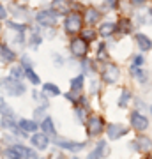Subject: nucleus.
<instances>
[{
	"label": "nucleus",
	"instance_id": "f257e3e1",
	"mask_svg": "<svg viewBox=\"0 0 152 159\" xmlns=\"http://www.w3.org/2000/svg\"><path fill=\"white\" fill-rule=\"evenodd\" d=\"M0 90L4 92V94H7V96H21L23 92H25V87L18 80H14L11 76V78L0 80Z\"/></svg>",
	"mask_w": 152,
	"mask_h": 159
},
{
	"label": "nucleus",
	"instance_id": "f03ea898",
	"mask_svg": "<svg viewBox=\"0 0 152 159\" xmlns=\"http://www.w3.org/2000/svg\"><path fill=\"white\" fill-rule=\"evenodd\" d=\"M87 131H89V136H97L104 131V120L99 115H94L87 119Z\"/></svg>",
	"mask_w": 152,
	"mask_h": 159
},
{
	"label": "nucleus",
	"instance_id": "7ed1b4c3",
	"mask_svg": "<svg viewBox=\"0 0 152 159\" xmlns=\"http://www.w3.org/2000/svg\"><path fill=\"white\" fill-rule=\"evenodd\" d=\"M66 32L67 34H76V32H80L81 30V18H80V14H76V12H71L67 18H66Z\"/></svg>",
	"mask_w": 152,
	"mask_h": 159
},
{
	"label": "nucleus",
	"instance_id": "20e7f679",
	"mask_svg": "<svg viewBox=\"0 0 152 159\" xmlns=\"http://www.w3.org/2000/svg\"><path fill=\"white\" fill-rule=\"evenodd\" d=\"M71 51H73L74 57H85L87 51H89V44L83 37H76L71 41Z\"/></svg>",
	"mask_w": 152,
	"mask_h": 159
},
{
	"label": "nucleus",
	"instance_id": "39448f33",
	"mask_svg": "<svg viewBox=\"0 0 152 159\" xmlns=\"http://www.w3.org/2000/svg\"><path fill=\"white\" fill-rule=\"evenodd\" d=\"M120 76V71L115 64H106L104 69H103V80L106 81V83H115Z\"/></svg>",
	"mask_w": 152,
	"mask_h": 159
},
{
	"label": "nucleus",
	"instance_id": "423d86ee",
	"mask_svg": "<svg viewBox=\"0 0 152 159\" xmlns=\"http://www.w3.org/2000/svg\"><path fill=\"white\" fill-rule=\"evenodd\" d=\"M127 133V127L122 124H110L106 127V134L110 140H118V138H122Z\"/></svg>",
	"mask_w": 152,
	"mask_h": 159
},
{
	"label": "nucleus",
	"instance_id": "0eeeda50",
	"mask_svg": "<svg viewBox=\"0 0 152 159\" xmlns=\"http://www.w3.org/2000/svg\"><path fill=\"white\" fill-rule=\"evenodd\" d=\"M4 156H6V159H25V147L23 145H12V147L6 148Z\"/></svg>",
	"mask_w": 152,
	"mask_h": 159
},
{
	"label": "nucleus",
	"instance_id": "6e6552de",
	"mask_svg": "<svg viewBox=\"0 0 152 159\" xmlns=\"http://www.w3.org/2000/svg\"><path fill=\"white\" fill-rule=\"evenodd\" d=\"M131 148H136V150H141V152H149L152 148V142L147 136H138L133 143H129Z\"/></svg>",
	"mask_w": 152,
	"mask_h": 159
},
{
	"label": "nucleus",
	"instance_id": "1a4fd4ad",
	"mask_svg": "<svg viewBox=\"0 0 152 159\" xmlns=\"http://www.w3.org/2000/svg\"><path fill=\"white\" fill-rule=\"evenodd\" d=\"M57 21V14L53 11H41L37 14V23H41L43 27H48V25H55Z\"/></svg>",
	"mask_w": 152,
	"mask_h": 159
},
{
	"label": "nucleus",
	"instance_id": "9d476101",
	"mask_svg": "<svg viewBox=\"0 0 152 159\" xmlns=\"http://www.w3.org/2000/svg\"><path fill=\"white\" fill-rule=\"evenodd\" d=\"M131 124L135 127L136 131H145L149 127V122H147V117H143L141 113L135 111V113L131 115Z\"/></svg>",
	"mask_w": 152,
	"mask_h": 159
},
{
	"label": "nucleus",
	"instance_id": "9b49d317",
	"mask_svg": "<svg viewBox=\"0 0 152 159\" xmlns=\"http://www.w3.org/2000/svg\"><path fill=\"white\" fill-rule=\"evenodd\" d=\"M103 156H108V145H106V142L101 140V142H97L96 148L89 154V159H101Z\"/></svg>",
	"mask_w": 152,
	"mask_h": 159
},
{
	"label": "nucleus",
	"instance_id": "f8f14e48",
	"mask_svg": "<svg viewBox=\"0 0 152 159\" xmlns=\"http://www.w3.org/2000/svg\"><path fill=\"white\" fill-rule=\"evenodd\" d=\"M57 145L66 148V150H71V152H78V150L85 148V142L74 143V142H69V140H57Z\"/></svg>",
	"mask_w": 152,
	"mask_h": 159
},
{
	"label": "nucleus",
	"instance_id": "ddd939ff",
	"mask_svg": "<svg viewBox=\"0 0 152 159\" xmlns=\"http://www.w3.org/2000/svg\"><path fill=\"white\" fill-rule=\"evenodd\" d=\"M30 142H32V145H34L37 150H44V148H48V136H46V134L37 133V134H34V136L30 138Z\"/></svg>",
	"mask_w": 152,
	"mask_h": 159
},
{
	"label": "nucleus",
	"instance_id": "4468645a",
	"mask_svg": "<svg viewBox=\"0 0 152 159\" xmlns=\"http://www.w3.org/2000/svg\"><path fill=\"white\" fill-rule=\"evenodd\" d=\"M99 18H101V14H99V11L94 9V7H90V9L85 11V23H89V25L97 23V21H99Z\"/></svg>",
	"mask_w": 152,
	"mask_h": 159
},
{
	"label": "nucleus",
	"instance_id": "2eb2a0df",
	"mask_svg": "<svg viewBox=\"0 0 152 159\" xmlns=\"http://www.w3.org/2000/svg\"><path fill=\"white\" fill-rule=\"evenodd\" d=\"M18 127H21L23 133H34V131L37 129V124H35L34 120L21 119V120H18Z\"/></svg>",
	"mask_w": 152,
	"mask_h": 159
},
{
	"label": "nucleus",
	"instance_id": "dca6fc26",
	"mask_svg": "<svg viewBox=\"0 0 152 159\" xmlns=\"http://www.w3.org/2000/svg\"><path fill=\"white\" fill-rule=\"evenodd\" d=\"M14 58H16V55H14V53H12V51L9 50L6 44L0 46V60H2V62H7V64H9V62H12Z\"/></svg>",
	"mask_w": 152,
	"mask_h": 159
},
{
	"label": "nucleus",
	"instance_id": "f3484780",
	"mask_svg": "<svg viewBox=\"0 0 152 159\" xmlns=\"http://www.w3.org/2000/svg\"><path fill=\"white\" fill-rule=\"evenodd\" d=\"M136 43H138V46H140V50L141 51H149L152 48V41L147 37V35L143 34H138L136 35Z\"/></svg>",
	"mask_w": 152,
	"mask_h": 159
},
{
	"label": "nucleus",
	"instance_id": "a211bd4d",
	"mask_svg": "<svg viewBox=\"0 0 152 159\" xmlns=\"http://www.w3.org/2000/svg\"><path fill=\"white\" fill-rule=\"evenodd\" d=\"M115 30H117L115 23L108 21V23H103V25H101V29H99V34H101L103 37H110V35H112Z\"/></svg>",
	"mask_w": 152,
	"mask_h": 159
},
{
	"label": "nucleus",
	"instance_id": "6ab92c4d",
	"mask_svg": "<svg viewBox=\"0 0 152 159\" xmlns=\"http://www.w3.org/2000/svg\"><path fill=\"white\" fill-rule=\"evenodd\" d=\"M41 127H43V131L46 133V136H48V134H50V136H55V125H53V120H51L50 117H46V119L43 120Z\"/></svg>",
	"mask_w": 152,
	"mask_h": 159
},
{
	"label": "nucleus",
	"instance_id": "aec40b11",
	"mask_svg": "<svg viewBox=\"0 0 152 159\" xmlns=\"http://www.w3.org/2000/svg\"><path fill=\"white\" fill-rule=\"evenodd\" d=\"M43 92H44L46 96H50V97H55L60 94V90H58V87L53 85V83H46L44 87H43Z\"/></svg>",
	"mask_w": 152,
	"mask_h": 159
},
{
	"label": "nucleus",
	"instance_id": "412c9836",
	"mask_svg": "<svg viewBox=\"0 0 152 159\" xmlns=\"http://www.w3.org/2000/svg\"><path fill=\"white\" fill-rule=\"evenodd\" d=\"M131 73H133V76H135L140 83H145L147 81V73L145 71H141L140 67H131Z\"/></svg>",
	"mask_w": 152,
	"mask_h": 159
},
{
	"label": "nucleus",
	"instance_id": "4be33fe9",
	"mask_svg": "<svg viewBox=\"0 0 152 159\" xmlns=\"http://www.w3.org/2000/svg\"><path fill=\"white\" fill-rule=\"evenodd\" d=\"M129 99H131V94L127 90H122V94L118 97V106H120V108H126L127 102H129Z\"/></svg>",
	"mask_w": 152,
	"mask_h": 159
},
{
	"label": "nucleus",
	"instance_id": "5701e85b",
	"mask_svg": "<svg viewBox=\"0 0 152 159\" xmlns=\"http://www.w3.org/2000/svg\"><path fill=\"white\" fill-rule=\"evenodd\" d=\"M81 87H83V76H76V78L71 80V89L73 90H81Z\"/></svg>",
	"mask_w": 152,
	"mask_h": 159
},
{
	"label": "nucleus",
	"instance_id": "b1692460",
	"mask_svg": "<svg viewBox=\"0 0 152 159\" xmlns=\"http://www.w3.org/2000/svg\"><path fill=\"white\" fill-rule=\"evenodd\" d=\"M120 32H124V34H127V32H131V29H133V25H131L127 20H122V21L118 23V27H117Z\"/></svg>",
	"mask_w": 152,
	"mask_h": 159
},
{
	"label": "nucleus",
	"instance_id": "393cba45",
	"mask_svg": "<svg viewBox=\"0 0 152 159\" xmlns=\"http://www.w3.org/2000/svg\"><path fill=\"white\" fill-rule=\"evenodd\" d=\"M25 74H27V78L30 80V81H32L34 85H37V83L41 81V80H39V76H37V74H35L34 71H32V69H25Z\"/></svg>",
	"mask_w": 152,
	"mask_h": 159
},
{
	"label": "nucleus",
	"instance_id": "a878e982",
	"mask_svg": "<svg viewBox=\"0 0 152 159\" xmlns=\"http://www.w3.org/2000/svg\"><path fill=\"white\" fill-rule=\"evenodd\" d=\"M81 35H83V39H85V41H94V39H96V32H94L92 29L83 30V34H81Z\"/></svg>",
	"mask_w": 152,
	"mask_h": 159
},
{
	"label": "nucleus",
	"instance_id": "bb28decb",
	"mask_svg": "<svg viewBox=\"0 0 152 159\" xmlns=\"http://www.w3.org/2000/svg\"><path fill=\"white\" fill-rule=\"evenodd\" d=\"M11 76H12L14 80H21V76H23L21 67H12V69H11Z\"/></svg>",
	"mask_w": 152,
	"mask_h": 159
},
{
	"label": "nucleus",
	"instance_id": "cd10ccee",
	"mask_svg": "<svg viewBox=\"0 0 152 159\" xmlns=\"http://www.w3.org/2000/svg\"><path fill=\"white\" fill-rule=\"evenodd\" d=\"M25 159H37V154L34 150H30V148L25 147Z\"/></svg>",
	"mask_w": 152,
	"mask_h": 159
},
{
	"label": "nucleus",
	"instance_id": "c85d7f7f",
	"mask_svg": "<svg viewBox=\"0 0 152 159\" xmlns=\"http://www.w3.org/2000/svg\"><path fill=\"white\" fill-rule=\"evenodd\" d=\"M50 159H64V156H62L60 150H53V152L50 154Z\"/></svg>",
	"mask_w": 152,
	"mask_h": 159
},
{
	"label": "nucleus",
	"instance_id": "c756f323",
	"mask_svg": "<svg viewBox=\"0 0 152 159\" xmlns=\"http://www.w3.org/2000/svg\"><path fill=\"white\" fill-rule=\"evenodd\" d=\"M141 64H143V58H141V57H135V62H133L131 67H140Z\"/></svg>",
	"mask_w": 152,
	"mask_h": 159
},
{
	"label": "nucleus",
	"instance_id": "7c9ffc66",
	"mask_svg": "<svg viewBox=\"0 0 152 159\" xmlns=\"http://www.w3.org/2000/svg\"><path fill=\"white\" fill-rule=\"evenodd\" d=\"M39 43H41L39 34H34V35H32V44H39Z\"/></svg>",
	"mask_w": 152,
	"mask_h": 159
},
{
	"label": "nucleus",
	"instance_id": "2f4dec72",
	"mask_svg": "<svg viewBox=\"0 0 152 159\" xmlns=\"http://www.w3.org/2000/svg\"><path fill=\"white\" fill-rule=\"evenodd\" d=\"M104 6H108V7H115V6H117V0H104Z\"/></svg>",
	"mask_w": 152,
	"mask_h": 159
},
{
	"label": "nucleus",
	"instance_id": "473e14b6",
	"mask_svg": "<svg viewBox=\"0 0 152 159\" xmlns=\"http://www.w3.org/2000/svg\"><path fill=\"white\" fill-rule=\"evenodd\" d=\"M6 14H7L6 7H4V6H2V4H0V20H2V18H6Z\"/></svg>",
	"mask_w": 152,
	"mask_h": 159
},
{
	"label": "nucleus",
	"instance_id": "72a5a7b5",
	"mask_svg": "<svg viewBox=\"0 0 152 159\" xmlns=\"http://www.w3.org/2000/svg\"><path fill=\"white\" fill-rule=\"evenodd\" d=\"M103 57H106V50H104V44L99 48V58H103Z\"/></svg>",
	"mask_w": 152,
	"mask_h": 159
},
{
	"label": "nucleus",
	"instance_id": "f704fd0d",
	"mask_svg": "<svg viewBox=\"0 0 152 159\" xmlns=\"http://www.w3.org/2000/svg\"><path fill=\"white\" fill-rule=\"evenodd\" d=\"M143 2H147V0H133V4H143Z\"/></svg>",
	"mask_w": 152,
	"mask_h": 159
},
{
	"label": "nucleus",
	"instance_id": "c9c22d12",
	"mask_svg": "<svg viewBox=\"0 0 152 159\" xmlns=\"http://www.w3.org/2000/svg\"><path fill=\"white\" fill-rule=\"evenodd\" d=\"M150 111H152V106H150Z\"/></svg>",
	"mask_w": 152,
	"mask_h": 159
}]
</instances>
